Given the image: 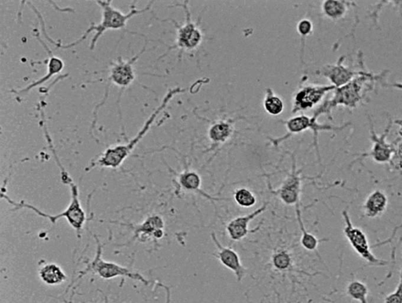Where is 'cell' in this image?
I'll return each mask as SVG.
<instances>
[{
	"label": "cell",
	"instance_id": "obj_5",
	"mask_svg": "<svg viewBox=\"0 0 402 303\" xmlns=\"http://www.w3.org/2000/svg\"><path fill=\"white\" fill-rule=\"evenodd\" d=\"M2 198L16 208H24L27 209V210L32 211L33 212L36 213L37 216L48 219L49 221L51 222L53 225L56 224V223L60 219H66V221L68 222V223L70 225V227L76 231L77 236H78L79 238H80L81 231L87 221V214L84 210V208L82 207L81 203H69V206L65 209V210L53 216V214H49L42 212L38 207L33 206L30 205V203H27L23 201L16 202L12 199H10L8 196L5 195L4 194H2Z\"/></svg>",
	"mask_w": 402,
	"mask_h": 303
},
{
	"label": "cell",
	"instance_id": "obj_26",
	"mask_svg": "<svg viewBox=\"0 0 402 303\" xmlns=\"http://www.w3.org/2000/svg\"><path fill=\"white\" fill-rule=\"evenodd\" d=\"M313 29L312 22L309 19L301 20L297 25V32L301 36V59H304L306 38L311 35Z\"/></svg>",
	"mask_w": 402,
	"mask_h": 303
},
{
	"label": "cell",
	"instance_id": "obj_9",
	"mask_svg": "<svg viewBox=\"0 0 402 303\" xmlns=\"http://www.w3.org/2000/svg\"><path fill=\"white\" fill-rule=\"evenodd\" d=\"M187 4L188 3L185 2L183 5H181L185 10L186 23L183 25H179L177 22L172 20L177 29V37L174 45L169 47L168 52L174 49H179L181 52L191 51L199 46L202 41L201 32L197 26L192 23Z\"/></svg>",
	"mask_w": 402,
	"mask_h": 303
},
{
	"label": "cell",
	"instance_id": "obj_29",
	"mask_svg": "<svg viewBox=\"0 0 402 303\" xmlns=\"http://www.w3.org/2000/svg\"><path fill=\"white\" fill-rule=\"evenodd\" d=\"M401 228H402V225H400V227H399L396 228V229H395V230H394V232H395V231H397L398 229H401Z\"/></svg>",
	"mask_w": 402,
	"mask_h": 303
},
{
	"label": "cell",
	"instance_id": "obj_16",
	"mask_svg": "<svg viewBox=\"0 0 402 303\" xmlns=\"http://www.w3.org/2000/svg\"><path fill=\"white\" fill-rule=\"evenodd\" d=\"M388 206L387 195L383 191L378 190L368 195L362 209L367 218H375L382 216L386 212Z\"/></svg>",
	"mask_w": 402,
	"mask_h": 303
},
{
	"label": "cell",
	"instance_id": "obj_20",
	"mask_svg": "<svg viewBox=\"0 0 402 303\" xmlns=\"http://www.w3.org/2000/svg\"><path fill=\"white\" fill-rule=\"evenodd\" d=\"M178 183L181 188L188 191H196L199 192L203 197L208 198L211 200H217L216 198H213L208 196L201 190V179L199 175L194 172H190V170H185L183 173L179 175Z\"/></svg>",
	"mask_w": 402,
	"mask_h": 303
},
{
	"label": "cell",
	"instance_id": "obj_3",
	"mask_svg": "<svg viewBox=\"0 0 402 303\" xmlns=\"http://www.w3.org/2000/svg\"><path fill=\"white\" fill-rule=\"evenodd\" d=\"M375 77L371 73L363 71V74L355 77L348 85L338 87L335 90V96L331 100L326 102L322 106L317 109L312 118L317 120L322 114H327L331 117L332 110L337 106L355 108L363 99L364 96L365 86L373 85L371 82L375 80ZM368 88V87H367Z\"/></svg>",
	"mask_w": 402,
	"mask_h": 303
},
{
	"label": "cell",
	"instance_id": "obj_6",
	"mask_svg": "<svg viewBox=\"0 0 402 303\" xmlns=\"http://www.w3.org/2000/svg\"><path fill=\"white\" fill-rule=\"evenodd\" d=\"M97 242V251L95 258L87 265V267L82 272L80 278L85 276L88 272L97 274L99 278L104 280H110L119 277L128 278L137 280L145 285L150 284L148 280L137 272L132 271L129 268L120 266V264L104 260L102 255V245L100 240L96 236Z\"/></svg>",
	"mask_w": 402,
	"mask_h": 303
},
{
	"label": "cell",
	"instance_id": "obj_13",
	"mask_svg": "<svg viewBox=\"0 0 402 303\" xmlns=\"http://www.w3.org/2000/svg\"><path fill=\"white\" fill-rule=\"evenodd\" d=\"M267 205L268 203H265L261 207L258 208L257 210L247 214V216H240L233 219L227 227L230 238L234 240H240L245 238L249 233L256 232L258 228L255 230H249V225L253 219H255L267 210Z\"/></svg>",
	"mask_w": 402,
	"mask_h": 303
},
{
	"label": "cell",
	"instance_id": "obj_28",
	"mask_svg": "<svg viewBox=\"0 0 402 303\" xmlns=\"http://www.w3.org/2000/svg\"><path fill=\"white\" fill-rule=\"evenodd\" d=\"M273 262L278 269H284L289 266L290 258L285 252H280L274 256Z\"/></svg>",
	"mask_w": 402,
	"mask_h": 303
},
{
	"label": "cell",
	"instance_id": "obj_10",
	"mask_svg": "<svg viewBox=\"0 0 402 303\" xmlns=\"http://www.w3.org/2000/svg\"><path fill=\"white\" fill-rule=\"evenodd\" d=\"M337 89L333 85L330 86H309L302 88L296 93L294 98L293 112L296 113L304 110L312 109L326 93Z\"/></svg>",
	"mask_w": 402,
	"mask_h": 303
},
{
	"label": "cell",
	"instance_id": "obj_8",
	"mask_svg": "<svg viewBox=\"0 0 402 303\" xmlns=\"http://www.w3.org/2000/svg\"><path fill=\"white\" fill-rule=\"evenodd\" d=\"M283 123L285 124L286 128H287L288 134L287 135L280 137V139H271L273 144L278 146L280 143H282L283 141L287 139L288 137H289L291 135L301 133L302 131L311 129L313 132V145H315L316 148L319 162H321V156L320 153H319L318 148L319 132L322 131H341L346 128V126L349 124H346L340 126L327 124H319L317 123V120H313L312 117H308L304 115H299V117L291 118L286 121V122Z\"/></svg>",
	"mask_w": 402,
	"mask_h": 303
},
{
	"label": "cell",
	"instance_id": "obj_11",
	"mask_svg": "<svg viewBox=\"0 0 402 303\" xmlns=\"http://www.w3.org/2000/svg\"><path fill=\"white\" fill-rule=\"evenodd\" d=\"M344 58H340L339 62L335 65H324L322 69L317 71V74L328 78L335 87H341L348 85L355 77L363 74L364 71H355L350 70L343 65Z\"/></svg>",
	"mask_w": 402,
	"mask_h": 303
},
{
	"label": "cell",
	"instance_id": "obj_2",
	"mask_svg": "<svg viewBox=\"0 0 402 303\" xmlns=\"http://www.w3.org/2000/svg\"><path fill=\"white\" fill-rule=\"evenodd\" d=\"M184 91H186V90L181 89L180 87L170 89L166 93V96H164L161 104L154 110L153 113L150 115V117L146 120L145 124H143L140 131L137 132L133 139L124 143V144L107 148L100 156H98L95 161H93L91 163L90 166L87 168L86 172H89V170L95 168L112 169L120 168L126 159L130 157L131 153L134 151L135 147L142 141L143 137L146 135L148 131L152 128L154 122H155L158 115L161 114L165 108L167 107L168 103L172 101V99L175 96Z\"/></svg>",
	"mask_w": 402,
	"mask_h": 303
},
{
	"label": "cell",
	"instance_id": "obj_25",
	"mask_svg": "<svg viewBox=\"0 0 402 303\" xmlns=\"http://www.w3.org/2000/svg\"><path fill=\"white\" fill-rule=\"evenodd\" d=\"M234 200L242 207H252L256 203V197L252 192L247 189L236 190L234 194Z\"/></svg>",
	"mask_w": 402,
	"mask_h": 303
},
{
	"label": "cell",
	"instance_id": "obj_24",
	"mask_svg": "<svg viewBox=\"0 0 402 303\" xmlns=\"http://www.w3.org/2000/svg\"><path fill=\"white\" fill-rule=\"evenodd\" d=\"M230 124L219 122L213 125L209 131V137L214 143L224 142L232 133Z\"/></svg>",
	"mask_w": 402,
	"mask_h": 303
},
{
	"label": "cell",
	"instance_id": "obj_23",
	"mask_svg": "<svg viewBox=\"0 0 402 303\" xmlns=\"http://www.w3.org/2000/svg\"><path fill=\"white\" fill-rule=\"evenodd\" d=\"M346 294L350 298L359 303H368V289L366 284L360 280H354L350 282L346 288Z\"/></svg>",
	"mask_w": 402,
	"mask_h": 303
},
{
	"label": "cell",
	"instance_id": "obj_17",
	"mask_svg": "<svg viewBox=\"0 0 402 303\" xmlns=\"http://www.w3.org/2000/svg\"><path fill=\"white\" fill-rule=\"evenodd\" d=\"M372 139L374 142L372 150L366 154V157H371L374 161L379 164L388 163L392 159L393 148L386 142V135L377 137L375 132L372 131Z\"/></svg>",
	"mask_w": 402,
	"mask_h": 303
},
{
	"label": "cell",
	"instance_id": "obj_18",
	"mask_svg": "<svg viewBox=\"0 0 402 303\" xmlns=\"http://www.w3.org/2000/svg\"><path fill=\"white\" fill-rule=\"evenodd\" d=\"M42 282L47 285L62 284L67 280V276L62 267L55 263H47L38 271Z\"/></svg>",
	"mask_w": 402,
	"mask_h": 303
},
{
	"label": "cell",
	"instance_id": "obj_27",
	"mask_svg": "<svg viewBox=\"0 0 402 303\" xmlns=\"http://www.w3.org/2000/svg\"><path fill=\"white\" fill-rule=\"evenodd\" d=\"M384 303H402V267L397 287L392 293L386 296Z\"/></svg>",
	"mask_w": 402,
	"mask_h": 303
},
{
	"label": "cell",
	"instance_id": "obj_21",
	"mask_svg": "<svg viewBox=\"0 0 402 303\" xmlns=\"http://www.w3.org/2000/svg\"><path fill=\"white\" fill-rule=\"evenodd\" d=\"M354 3L346 1H324L322 10L324 15L332 20H339L344 18L348 10Z\"/></svg>",
	"mask_w": 402,
	"mask_h": 303
},
{
	"label": "cell",
	"instance_id": "obj_7",
	"mask_svg": "<svg viewBox=\"0 0 402 303\" xmlns=\"http://www.w3.org/2000/svg\"><path fill=\"white\" fill-rule=\"evenodd\" d=\"M342 216L345 223L344 234L349 241L352 249L355 250L357 254L370 265L377 267L387 265L386 261L379 260L373 254L372 247L368 243L366 234L360 228L355 227L352 223L348 212L346 210L343 211Z\"/></svg>",
	"mask_w": 402,
	"mask_h": 303
},
{
	"label": "cell",
	"instance_id": "obj_19",
	"mask_svg": "<svg viewBox=\"0 0 402 303\" xmlns=\"http://www.w3.org/2000/svg\"><path fill=\"white\" fill-rule=\"evenodd\" d=\"M164 223L161 217L151 216L136 227L135 232L137 236H153L157 239H161L164 235Z\"/></svg>",
	"mask_w": 402,
	"mask_h": 303
},
{
	"label": "cell",
	"instance_id": "obj_4",
	"mask_svg": "<svg viewBox=\"0 0 402 303\" xmlns=\"http://www.w3.org/2000/svg\"><path fill=\"white\" fill-rule=\"evenodd\" d=\"M147 46V41L146 42L144 47L142 49V51L135 55L134 57L129 59H124L123 58L119 57L117 60H114L111 65H110L109 75L108 82L109 84L107 87L106 93L101 102L99 103L96 108L95 113H93V119L92 122V128H95L97 122V114L99 108L102 107L104 103H106L108 98L109 89L111 85H114L120 88L121 91H124L125 88L129 87L132 85L135 80V64L137 60L139 59L142 54L146 52Z\"/></svg>",
	"mask_w": 402,
	"mask_h": 303
},
{
	"label": "cell",
	"instance_id": "obj_30",
	"mask_svg": "<svg viewBox=\"0 0 402 303\" xmlns=\"http://www.w3.org/2000/svg\"><path fill=\"white\" fill-rule=\"evenodd\" d=\"M69 303H71V302H69Z\"/></svg>",
	"mask_w": 402,
	"mask_h": 303
},
{
	"label": "cell",
	"instance_id": "obj_14",
	"mask_svg": "<svg viewBox=\"0 0 402 303\" xmlns=\"http://www.w3.org/2000/svg\"><path fill=\"white\" fill-rule=\"evenodd\" d=\"M301 179L299 173L296 172L295 161L293 159V170L284 184L273 194L279 196L286 205H296L300 202Z\"/></svg>",
	"mask_w": 402,
	"mask_h": 303
},
{
	"label": "cell",
	"instance_id": "obj_1",
	"mask_svg": "<svg viewBox=\"0 0 402 303\" xmlns=\"http://www.w3.org/2000/svg\"><path fill=\"white\" fill-rule=\"evenodd\" d=\"M96 3L101 8L102 11V18L100 23L98 24H92L89 29H88L84 34L82 35L78 40L76 41L69 43V44H62L59 43L55 42L53 38H49V36L47 34L45 25H44V21L43 20L42 16L38 15V19L41 20V23L43 29V32L44 33V36H46L47 40L49 41V43L54 44V45L57 46L60 49H69L73 48L77 45H79L80 43L85 41L88 35L91 34V32H96V34L93 35L92 37V40L90 44V49H93L96 47V44L103 35L104 33L108 30H119L125 29L126 24L131 19H133L134 16L137 15H140L147 12L148 10L152 8V5L153 2H150L148 3L145 8L142 9H137L135 4L132 5L131 9L129 11L128 13L125 14L123 13L122 11L115 8L112 4V1H96Z\"/></svg>",
	"mask_w": 402,
	"mask_h": 303
},
{
	"label": "cell",
	"instance_id": "obj_12",
	"mask_svg": "<svg viewBox=\"0 0 402 303\" xmlns=\"http://www.w3.org/2000/svg\"><path fill=\"white\" fill-rule=\"evenodd\" d=\"M211 236L214 245L218 249L216 256L219 260L222 263V265L232 271L235 274L236 279H238V282H241L244 279L247 271L243 265H242L238 253L233 249H229V247H224L220 243L216 234L212 233Z\"/></svg>",
	"mask_w": 402,
	"mask_h": 303
},
{
	"label": "cell",
	"instance_id": "obj_15",
	"mask_svg": "<svg viewBox=\"0 0 402 303\" xmlns=\"http://www.w3.org/2000/svg\"><path fill=\"white\" fill-rule=\"evenodd\" d=\"M38 41H41V43L43 44V47L46 49V51L48 54L49 60L47 64V74L45 76H43L42 78H41L40 80L31 82L30 85H27V87L23 88V89H21L19 91H14L16 93H24L30 92L32 89H34V88H36V87L45 84V82H47L49 80H51L52 77H53L54 76L58 75L60 73V71H62L65 68V63L63 60L57 56H54L51 49H49V47L46 45L45 43H43L41 38L40 37H38Z\"/></svg>",
	"mask_w": 402,
	"mask_h": 303
},
{
	"label": "cell",
	"instance_id": "obj_22",
	"mask_svg": "<svg viewBox=\"0 0 402 303\" xmlns=\"http://www.w3.org/2000/svg\"><path fill=\"white\" fill-rule=\"evenodd\" d=\"M263 106L268 114L276 117V115L282 113L284 102L282 98L274 95L271 89H267V96L263 102Z\"/></svg>",
	"mask_w": 402,
	"mask_h": 303
}]
</instances>
